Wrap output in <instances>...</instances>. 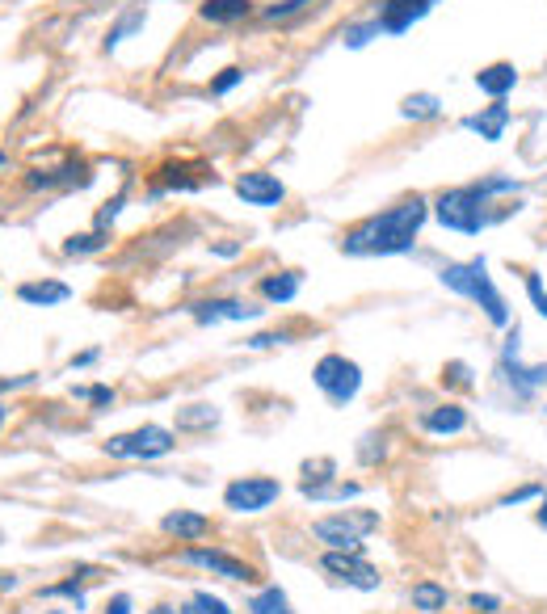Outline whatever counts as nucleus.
Here are the masks:
<instances>
[{"mask_svg":"<svg viewBox=\"0 0 547 614\" xmlns=\"http://www.w3.org/2000/svg\"><path fill=\"white\" fill-rule=\"evenodd\" d=\"M425 219H430V202H425L421 194H409V198H400L396 207L354 223V228L337 240V249L346 257H400V253H413Z\"/></svg>","mask_w":547,"mask_h":614,"instance_id":"obj_1","label":"nucleus"},{"mask_svg":"<svg viewBox=\"0 0 547 614\" xmlns=\"http://www.w3.org/2000/svg\"><path fill=\"white\" fill-rule=\"evenodd\" d=\"M438 278H442V286H447V291H455L459 299H472L476 307H484L489 324H497V329H505V324H510V307H505V295L497 291V282H493V274H489V261H484V257L447 261Z\"/></svg>","mask_w":547,"mask_h":614,"instance_id":"obj_2","label":"nucleus"},{"mask_svg":"<svg viewBox=\"0 0 547 614\" xmlns=\"http://www.w3.org/2000/svg\"><path fill=\"white\" fill-rule=\"evenodd\" d=\"M434 219L442 223L447 232H459V236H480L484 228H493L501 215L489 211V198H484L476 186H455V190H442L434 198Z\"/></svg>","mask_w":547,"mask_h":614,"instance_id":"obj_3","label":"nucleus"},{"mask_svg":"<svg viewBox=\"0 0 547 614\" xmlns=\"http://www.w3.org/2000/svg\"><path fill=\"white\" fill-rule=\"evenodd\" d=\"M371 530H379V514H371V509H341V514L312 522V539L324 543V551H362V539Z\"/></svg>","mask_w":547,"mask_h":614,"instance_id":"obj_4","label":"nucleus"},{"mask_svg":"<svg viewBox=\"0 0 547 614\" xmlns=\"http://www.w3.org/2000/svg\"><path fill=\"white\" fill-rule=\"evenodd\" d=\"M497 379L514 400H535L547 387V366H526L522 362V345H518V329L501 341L497 354Z\"/></svg>","mask_w":547,"mask_h":614,"instance_id":"obj_5","label":"nucleus"},{"mask_svg":"<svg viewBox=\"0 0 547 614\" xmlns=\"http://www.w3.org/2000/svg\"><path fill=\"white\" fill-rule=\"evenodd\" d=\"M173 429L165 425H139V429H127V434H114L106 438V455L110 459H139V463H152V459H165L173 455Z\"/></svg>","mask_w":547,"mask_h":614,"instance_id":"obj_6","label":"nucleus"},{"mask_svg":"<svg viewBox=\"0 0 547 614\" xmlns=\"http://www.w3.org/2000/svg\"><path fill=\"white\" fill-rule=\"evenodd\" d=\"M312 383L329 396L337 408H346L358 392H362V366L346 354H324L316 366H312Z\"/></svg>","mask_w":547,"mask_h":614,"instance_id":"obj_7","label":"nucleus"},{"mask_svg":"<svg viewBox=\"0 0 547 614\" xmlns=\"http://www.w3.org/2000/svg\"><path fill=\"white\" fill-rule=\"evenodd\" d=\"M282 497V484L274 476H236L224 488V505L232 514H261Z\"/></svg>","mask_w":547,"mask_h":614,"instance_id":"obj_8","label":"nucleus"},{"mask_svg":"<svg viewBox=\"0 0 547 614\" xmlns=\"http://www.w3.org/2000/svg\"><path fill=\"white\" fill-rule=\"evenodd\" d=\"M320 568L329 572L333 581L350 585V589H362V593H371V589L383 585L379 568H375L367 556H362V551H324V556H320Z\"/></svg>","mask_w":547,"mask_h":614,"instance_id":"obj_9","label":"nucleus"},{"mask_svg":"<svg viewBox=\"0 0 547 614\" xmlns=\"http://www.w3.org/2000/svg\"><path fill=\"white\" fill-rule=\"evenodd\" d=\"M177 560L181 564H194L202 572H211V577H224V581H240V585L257 581V568L253 564H245L240 556H232V551H219V547H186Z\"/></svg>","mask_w":547,"mask_h":614,"instance_id":"obj_10","label":"nucleus"},{"mask_svg":"<svg viewBox=\"0 0 547 614\" xmlns=\"http://www.w3.org/2000/svg\"><path fill=\"white\" fill-rule=\"evenodd\" d=\"M186 312L198 320V324H240V320H257L266 307H253L245 299H194L186 303Z\"/></svg>","mask_w":547,"mask_h":614,"instance_id":"obj_11","label":"nucleus"},{"mask_svg":"<svg viewBox=\"0 0 547 614\" xmlns=\"http://www.w3.org/2000/svg\"><path fill=\"white\" fill-rule=\"evenodd\" d=\"M236 198L245 202V207H278V202H287V186L274 177V173H261V169H253V173H240L236 177Z\"/></svg>","mask_w":547,"mask_h":614,"instance_id":"obj_12","label":"nucleus"},{"mask_svg":"<svg viewBox=\"0 0 547 614\" xmlns=\"http://www.w3.org/2000/svg\"><path fill=\"white\" fill-rule=\"evenodd\" d=\"M93 181V169L85 165V160H64L59 169H30L26 173V186L30 190H80Z\"/></svg>","mask_w":547,"mask_h":614,"instance_id":"obj_13","label":"nucleus"},{"mask_svg":"<svg viewBox=\"0 0 547 614\" xmlns=\"http://www.w3.org/2000/svg\"><path fill=\"white\" fill-rule=\"evenodd\" d=\"M430 9H434V0H383L375 17H379L383 34H404V30H413Z\"/></svg>","mask_w":547,"mask_h":614,"instance_id":"obj_14","label":"nucleus"},{"mask_svg":"<svg viewBox=\"0 0 547 614\" xmlns=\"http://www.w3.org/2000/svg\"><path fill=\"white\" fill-rule=\"evenodd\" d=\"M505 127H510V106H505V101H493V106H484V110H476V114L463 118V131L480 135L484 143L505 139Z\"/></svg>","mask_w":547,"mask_h":614,"instance_id":"obj_15","label":"nucleus"},{"mask_svg":"<svg viewBox=\"0 0 547 614\" xmlns=\"http://www.w3.org/2000/svg\"><path fill=\"white\" fill-rule=\"evenodd\" d=\"M160 530L177 543H198L202 535H211V518L198 514V509H173V514H165V522H160Z\"/></svg>","mask_w":547,"mask_h":614,"instance_id":"obj_16","label":"nucleus"},{"mask_svg":"<svg viewBox=\"0 0 547 614\" xmlns=\"http://www.w3.org/2000/svg\"><path fill=\"white\" fill-rule=\"evenodd\" d=\"M421 429L434 438H451V434H463L468 429V408L463 404H438L430 413L421 417Z\"/></svg>","mask_w":547,"mask_h":614,"instance_id":"obj_17","label":"nucleus"},{"mask_svg":"<svg viewBox=\"0 0 547 614\" xmlns=\"http://www.w3.org/2000/svg\"><path fill=\"white\" fill-rule=\"evenodd\" d=\"M514 85H518V68L505 64V59H501V64H489V68L476 72V89L489 93L493 101H505V97L514 93Z\"/></svg>","mask_w":547,"mask_h":614,"instance_id":"obj_18","label":"nucleus"},{"mask_svg":"<svg viewBox=\"0 0 547 614\" xmlns=\"http://www.w3.org/2000/svg\"><path fill=\"white\" fill-rule=\"evenodd\" d=\"M17 299L30 303V307H55V303H68L72 299V286L68 282H55V278L22 282V286H17Z\"/></svg>","mask_w":547,"mask_h":614,"instance_id":"obj_19","label":"nucleus"},{"mask_svg":"<svg viewBox=\"0 0 547 614\" xmlns=\"http://www.w3.org/2000/svg\"><path fill=\"white\" fill-rule=\"evenodd\" d=\"M253 13V0H202L198 17L211 26H232V22H245Z\"/></svg>","mask_w":547,"mask_h":614,"instance_id":"obj_20","label":"nucleus"},{"mask_svg":"<svg viewBox=\"0 0 547 614\" xmlns=\"http://www.w3.org/2000/svg\"><path fill=\"white\" fill-rule=\"evenodd\" d=\"M299 286H303V274L299 270H282V274H266L257 282V291L266 303H291L299 295Z\"/></svg>","mask_w":547,"mask_h":614,"instance_id":"obj_21","label":"nucleus"},{"mask_svg":"<svg viewBox=\"0 0 547 614\" xmlns=\"http://www.w3.org/2000/svg\"><path fill=\"white\" fill-rule=\"evenodd\" d=\"M409 602L421 614H442V610L451 606V593H447V585H438V581H417L409 589Z\"/></svg>","mask_w":547,"mask_h":614,"instance_id":"obj_22","label":"nucleus"},{"mask_svg":"<svg viewBox=\"0 0 547 614\" xmlns=\"http://www.w3.org/2000/svg\"><path fill=\"white\" fill-rule=\"evenodd\" d=\"M400 118H409V122H434L442 118V101L434 93H409L400 101Z\"/></svg>","mask_w":547,"mask_h":614,"instance_id":"obj_23","label":"nucleus"},{"mask_svg":"<svg viewBox=\"0 0 547 614\" xmlns=\"http://www.w3.org/2000/svg\"><path fill=\"white\" fill-rule=\"evenodd\" d=\"M333 476H337V463L333 459H316V463H303V480H299V493L312 497L320 488H333Z\"/></svg>","mask_w":547,"mask_h":614,"instance_id":"obj_24","label":"nucleus"},{"mask_svg":"<svg viewBox=\"0 0 547 614\" xmlns=\"http://www.w3.org/2000/svg\"><path fill=\"white\" fill-rule=\"evenodd\" d=\"M245 610H249V614H295V610H291V598H287V593H282L278 585H266L261 593H253V598L245 602Z\"/></svg>","mask_w":547,"mask_h":614,"instance_id":"obj_25","label":"nucleus"},{"mask_svg":"<svg viewBox=\"0 0 547 614\" xmlns=\"http://www.w3.org/2000/svg\"><path fill=\"white\" fill-rule=\"evenodd\" d=\"M89 572H93V568H80V572H72L68 581H59V585H43V589H38V598H72L76 606H85V581H93Z\"/></svg>","mask_w":547,"mask_h":614,"instance_id":"obj_26","label":"nucleus"},{"mask_svg":"<svg viewBox=\"0 0 547 614\" xmlns=\"http://www.w3.org/2000/svg\"><path fill=\"white\" fill-rule=\"evenodd\" d=\"M101 249H110V236H106V232H97V228L64 240V253H68V257H93V253H101Z\"/></svg>","mask_w":547,"mask_h":614,"instance_id":"obj_27","label":"nucleus"},{"mask_svg":"<svg viewBox=\"0 0 547 614\" xmlns=\"http://www.w3.org/2000/svg\"><path fill=\"white\" fill-rule=\"evenodd\" d=\"M211 425H219V408L215 404L177 408V429H211Z\"/></svg>","mask_w":547,"mask_h":614,"instance_id":"obj_28","label":"nucleus"},{"mask_svg":"<svg viewBox=\"0 0 547 614\" xmlns=\"http://www.w3.org/2000/svg\"><path fill=\"white\" fill-rule=\"evenodd\" d=\"M144 22H148V9H144V5H135V9H127V13H123V17H118V22H114V30L106 34V51H114V47H118V43H123V38H127V34H135V30H139V26H144Z\"/></svg>","mask_w":547,"mask_h":614,"instance_id":"obj_29","label":"nucleus"},{"mask_svg":"<svg viewBox=\"0 0 547 614\" xmlns=\"http://www.w3.org/2000/svg\"><path fill=\"white\" fill-rule=\"evenodd\" d=\"M379 34H383L379 17H367V22H354V26H346V30H341V43H346L350 51H358V47H367L371 38H379Z\"/></svg>","mask_w":547,"mask_h":614,"instance_id":"obj_30","label":"nucleus"},{"mask_svg":"<svg viewBox=\"0 0 547 614\" xmlns=\"http://www.w3.org/2000/svg\"><path fill=\"white\" fill-rule=\"evenodd\" d=\"M76 400H85V404H93L97 413L101 408H114V387H106V383H93V387H76Z\"/></svg>","mask_w":547,"mask_h":614,"instance_id":"obj_31","label":"nucleus"},{"mask_svg":"<svg viewBox=\"0 0 547 614\" xmlns=\"http://www.w3.org/2000/svg\"><path fill=\"white\" fill-rule=\"evenodd\" d=\"M472 186H476L484 198H497V194H514V190H522V181H514V177H480V181H472Z\"/></svg>","mask_w":547,"mask_h":614,"instance_id":"obj_32","label":"nucleus"},{"mask_svg":"<svg viewBox=\"0 0 547 614\" xmlns=\"http://www.w3.org/2000/svg\"><path fill=\"white\" fill-rule=\"evenodd\" d=\"M308 5H312V0H278V5H266V9H261V17H266V22H287V17L303 13Z\"/></svg>","mask_w":547,"mask_h":614,"instance_id":"obj_33","label":"nucleus"},{"mask_svg":"<svg viewBox=\"0 0 547 614\" xmlns=\"http://www.w3.org/2000/svg\"><path fill=\"white\" fill-rule=\"evenodd\" d=\"M522 282H526V299H531V307L547 320V291H543V278L535 274V270H526L522 274Z\"/></svg>","mask_w":547,"mask_h":614,"instance_id":"obj_34","label":"nucleus"},{"mask_svg":"<svg viewBox=\"0 0 547 614\" xmlns=\"http://www.w3.org/2000/svg\"><path fill=\"white\" fill-rule=\"evenodd\" d=\"M383 455H388V438H383V434H367V438H362V446H358V459L362 463H379Z\"/></svg>","mask_w":547,"mask_h":614,"instance_id":"obj_35","label":"nucleus"},{"mask_svg":"<svg viewBox=\"0 0 547 614\" xmlns=\"http://www.w3.org/2000/svg\"><path fill=\"white\" fill-rule=\"evenodd\" d=\"M190 602H194V610H198V614H236V610H232L224 598H215V593H207V589H198Z\"/></svg>","mask_w":547,"mask_h":614,"instance_id":"obj_36","label":"nucleus"},{"mask_svg":"<svg viewBox=\"0 0 547 614\" xmlns=\"http://www.w3.org/2000/svg\"><path fill=\"white\" fill-rule=\"evenodd\" d=\"M442 383H451V387H476L472 366L468 362H447V366H442Z\"/></svg>","mask_w":547,"mask_h":614,"instance_id":"obj_37","label":"nucleus"},{"mask_svg":"<svg viewBox=\"0 0 547 614\" xmlns=\"http://www.w3.org/2000/svg\"><path fill=\"white\" fill-rule=\"evenodd\" d=\"M240 80H245V68H224V72H219L215 76V85H211V93L215 97H228L236 85H240Z\"/></svg>","mask_w":547,"mask_h":614,"instance_id":"obj_38","label":"nucleus"},{"mask_svg":"<svg viewBox=\"0 0 547 614\" xmlns=\"http://www.w3.org/2000/svg\"><path fill=\"white\" fill-rule=\"evenodd\" d=\"M123 202H127V190H123V194H114V198L106 202V207H101V211H97V232H106V228H110V223L118 219V211H123Z\"/></svg>","mask_w":547,"mask_h":614,"instance_id":"obj_39","label":"nucleus"},{"mask_svg":"<svg viewBox=\"0 0 547 614\" xmlns=\"http://www.w3.org/2000/svg\"><path fill=\"white\" fill-rule=\"evenodd\" d=\"M287 341H291V333H257L245 345H249V350H274V345H287Z\"/></svg>","mask_w":547,"mask_h":614,"instance_id":"obj_40","label":"nucleus"},{"mask_svg":"<svg viewBox=\"0 0 547 614\" xmlns=\"http://www.w3.org/2000/svg\"><path fill=\"white\" fill-rule=\"evenodd\" d=\"M535 497H543V488H539V484H526V488H518V493L501 497V509H510V505H522V501H535Z\"/></svg>","mask_w":547,"mask_h":614,"instance_id":"obj_41","label":"nucleus"},{"mask_svg":"<svg viewBox=\"0 0 547 614\" xmlns=\"http://www.w3.org/2000/svg\"><path fill=\"white\" fill-rule=\"evenodd\" d=\"M468 606L480 610V614H497V610H501V598H493V593H472Z\"/></svg>","mask_w":547,"mask_h":614,"instance_id":"obj_42","label":"nucleus"},{"mask_svg":"<svg viewBox=\"0 0 547 614\" xmlns=\"http://www.w3.org/2000/svg\"><path fill=\"white\" fill-rule=\"evenodd\" d=\"M131 593H114V598L106 602V614H131Z\"/></svg>","mask_w":547,"mask_h":614,"instance_id":"obj_43","label":"nucleus"},{"mask_svg":"<svg viewBox=\"0 0 547 614\" xmlns=\"http://www.w3.org/2000/svg\"><path fill=\"white\" fill-rule=\"evenodd\" d=\"M211 253L215 257H240V253H245V244H240V240H224V244H211Z\"/></svg>","mask_w":547,"mask_h":614,"instance_id":"obj_44","label":"nucleus"},{"mask_svg":"<svg viewBox=\"0 0 547 614\" xmlns=\"http://www.w3.org/2000/svg\"><path fill=\"white\" fill-rule=\"evenodd\" d=\"M97 358H101V350H85V354H76L68 366H72V371H85V366H93Z\"/></svg>","mask_w":547,"mask_h":614,"instance_id":"obj_45","label":"nucleus"},{"mask_svg":"<svg viewBox=\"0 0 547 614\" xmlns=\"http://www.w3.org/2000/svg\"><path fill=\"white\" fill-rule=\"evenodd\" d=\"M34 375H17V379H0V392H13V387H30Z\"/></svg>","mask_w":547,"mask_h":614,"instance_id":"obj_46","label":"nucleus"},{"mask_svg":"<svg viewBox=\"0 0 547 614\" xmlns=\"http://www.w3.org/2000/svg\"><path fill=\"white\" fill-rule=\"evenodd\" d=\"M0 589H9V593L17 589V577H13V572H0Z\"/></svg>","mask_w":547,"mask_h":614,"instance_id":"obj_47","label":"nucleus"},{"mask_svg":"<svg viewBox=\"0 0 547 614\" xmlns=\"http://www.w3.org/2000/svg\"><path fill=\"white\" fill-rule=\"evenodd\" d=\"M535 522H539V526H543V530H547V497H543V505H539V509H535Z\"/></svg>","mask_w":547,"mask_h":614,"instance_id":"obj_48","label":"nucleus"},{"mask_svg":"<svg viewBox=\"0 0 547 614\" xmlns=\"http://www.w3.org/2000/svg\"><path fill=\"white\" fill-rule=\"evenodd\" d=\"M148 614H177L173 606H156V610H148Z\"/></svg>","mask_w":547,"mask_h":614,"instance_id":"obj_49","label":"nucleus"},{"mask_svg":"<svg viewBox=\"0 0 547 614\" xmlns=\"http://www.w3.org/2000/svg\"><path fill=\"white\" fill-rule=\"evenodd\" d=\"M5 169H9V156H5V152H0V173H5Z\"/></svg>","mask_w":547,"mask_h":614,"instance_id":"obj_50","label":"nucleus"},{"mask_svg":"<svg viewBox=\"0 0 547 614\" xmlns=\"http://www.w3.org/2000/svg\"><path fill=\"white\" fill-rule=\"evenodd\" d=\"M0 425H5V404H0Z\"/></svg>","mask_w":547,"mask_h":614,"instance_id":"obj_51","label":"nucleus"},{"mask_svg":"<svg viewBox=\"0 0 547 614\" xmlns=\"http://www.w3.org/2000/svg\"><path fill=\"white\" fill-rule=\"evenodd\" d=\"M51 614H64V610H51Z\"/></svg>","mask_w":547,"mask_h":614,"instance_id":"obj_52","label":"nucleus"},{"mask_svg":"<svg viewBox=\"0 0 547 614\" xmlns=\"http://www.w3.org/2000/svg\"><path fill=\"white\" fill-rule=\"evenodd\" d=\"M434 5H438V0H434Z\"/></svg>","mask_w":547,"mask_h":614,"instance_id":"obj_53","label":"nucleus"}]
</instances>
